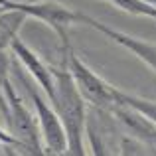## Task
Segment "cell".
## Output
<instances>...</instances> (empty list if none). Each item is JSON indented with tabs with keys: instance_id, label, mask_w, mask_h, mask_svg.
<instances>
[{
	"instance_id": "5",
	"label": "cell",
	"mask_w": 156,
	"mask_h": 156,
	"mask_svg": "<svg viewBox=\"0 0 156 156\" xmlns=\"http://www.w3.org/2000/svg\"><path fill=\"white\" fill-rule=\"evenodd\" d=\"M61 53H63L65 65H67V69H69V73H71L73 81H75L79 93L83 95L87 107L111 111V107L117 105L119 87L111 85L109 81L103 79L97 71H93L71 48H69L67 51H61Z\"/></svg>"
},
{
	"instance_id": "9",
	"label": "cell",
	"mask_w": 156,
	"mask_h": 156,
	"mask_svg": "<svg viewBox=\"0 0 156 156\" xmlns=\"http://www.w3.org/2000/svg\"><path fill=\"white\" fill-rule=\"evenodd\" d=\"M28 14L20 10H0V50H10V44L18 38Z\"/></svg>"
},
{
	"instance_id": "11",
	"label": "cell",
	"mask_w": 156,
	"mask_h": 156,
	"mask_svg": "<svg viewBox=\"0 0 156 156\" xmlns=\"http://www.w3.org/2000/svg\"><path fill=\"white\" fill-rule=\"evenodd\" d=\"M119 103H125V105H130L134 109H138L140 113H144L146 117H150L152 121L156 122V101H150V99H144L140 95H134V93H126V91H119Z\"/></svg>"
},
{
	"instance_id": "1",
	"label": "cell",
	"mask_w": 156,
	"mask_h": 156,
	"mask_svg": "<svg viewBox=\"0 0 156 156\" xmlns=\"http://www.w3.org/2000/svg\"><path fill=\"white\" fill-rule=\"evenodd\" d=\"M53 67V95L50 99L51 107L55 109L65 136H67V154L83 156L87 154L85 148V121H87V103L79 93L71 73H69L65 59L61 57L59 65Z\"/></svg>"
},
{
	"instance_id": "7",
	"label": "cell",
	"mask_w": 156,
	"mask_h": 156,
	"mask_svg": "<svg viewBox=\"0 0 156 156\" xmlns=\"http://www.w3.org/2000/svg\"><path fill=\"white\" fill-rule=\"evenodd\" d=\"M109 113L115 117V121L122 129V133L138 138L140 142H144L152 150V154H156V122L152 119L146 117L144 113H140L138 109L125 105V103L113 105Z\"/></svg>"
},
{
	"instance_id": "6",
	"label": "cell",
	"mask_w": 156,
	"mask_h": 156,
	"mask_svg": "<svg viewBox=\"0 0 156 156\" xmlns=\"http://www.w3.org/2000/svg\"><path fill=\"white\" fill-rule=\"evenodd\" d=\"M79 24H85V26L97 30L99 34L107 36V38L113 40L117 46L125 48V50L130 51L134 57L144 61V63L156 73V44L148 42V40H142V38H134V36L126 34V32H121V30H117V28L99 22V20L91 18V16H87V14H81V12H79Z\"/></svg>"
},
{
	"instance_id": "3",
	"label": "cell",
	"mask_w": 156,
	"mask_h": 156,
	"mask_svg": "<svg viewBox=\"0 0 156 156\" xmlns=\"http://www.w3.org/2000/svg\"><path fill=\"white\" fill-rule=\"evenodd\" d=\"M2 95H4V103H6L4 117H6V125L10 129L8 133L26 148V154H44L38 119L28 107V103H24L18 89L14 87L12 71L10 75H6L2 79Z\"/></svg>"
},
{
	"instance_id": "8",
	"label": "cell",
	"mask_w": 156,
	"mask_h": 156,
	"mask_svg": "<svg viewBox=\"0 0 156 156\" xmlns=\"http://www.w3.org/2000/svg\"><path fill=\"white\" fill-rule=\"evenodd\" d=\"M10 51H12V57H14L16 61H20V65L34 77V81L38 83V87L44 91V95H46L48 99H51L53 85H55L51 65L46 63L28 44H24L22 40H20V36L14 38V42L10 44Z\"/></svg>"
},
{
	"instance_id": "10",
	"label": "cell",
	"mask_w": 156,
	"mask_h": 156,
	"mask_svg": "<svg viewBox=\"0 0 156 156\" xmlns=\"http://www.w3.org/2000/svg\"><path fill=\"white\" fill-rule=\"evenodd\" d=\"M109 4H115L119 10L126 12L130 16H136V18H150L156 20V8L150 6L144 0H105Z\"/></svg>"
},
{
	"instance_id": "12",
	"label": "cell",
	"mask_w": 156,
	"mask_h": 156,
	"mask_svg": "<svg viewBox=\"0 0 156 156\" xmlns=\"http://www.w3.org/2000/svg\"><path fill=\"white\" fill-rule=\"evenodd\" d=\"M144 2H148L150 6H154V8H156V0H144Z\"/></svg>"
},
{
	"instance_id": "4",
	"label": "cell",
	"mask_w": 156,
	"mask_h": 156,
	"mask_svg": "<svg viewBox=\"0 0 156 156\" xmlns=\"http://www.w3.org/2000/svg\"><path fill=\"white\" fill-rule=\"evenodd\" d=\"M0 8L2 10H20L28 14V18H36L48 24L59 40L61 51H67L71 48L69 28L73 24H79V12L71 10L69 6L53 2V0H0Z\"/></svg>"
},
{
	"instance_id": "2",
	"label": "cell",
	"mask_w": 156,
	"mask_h": 156,
	"mask_svg": "<svg viewBox=\"0 0 156 156\" xmlns=\"http://www.w3.org/2000/svg\"><path fill=\"white\" fill-rule=\"evenodd\" d=\"M14 77L18 81V85L22 87V91L26 93L32 109L36 111L40 134H42L44 154H67V136H65L63 125H61V121L57 117L55 109L51 107V103H48V97L42 95V89L38 87L34 77L22 65L16 67Z\"/></svg>"
}]
</instances>
